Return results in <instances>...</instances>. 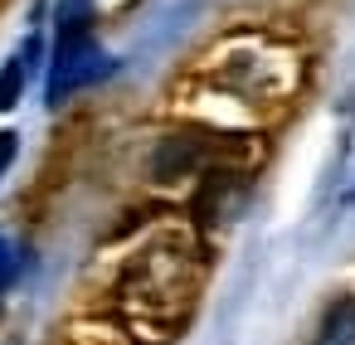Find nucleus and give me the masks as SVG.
<instances>
[{
    "label": "nucleus",
    "instance_id": "20e7f679",
    "mask_svg": "<svg viewBox=\"0 0 355 345\" xmlns=\"http://www.w3.org/2000/svg\"><path fill=\"white\" fill-rule=\"evenodd\" d=\"M15 267H20V258H15V248L0 238V297H6V287L15 282Z\"/></svg>",
    "mask_w": 355,
    "mask_h": 345
},
{
    "label": "nucleus",
    "instance_id": "f03ea898",
    "mask_svg": "<svg viewBox=\"0 0 355 345\" xmlns=\"http://www.w3.org/2000/svg\"><path fill=\"white\" fill-rule=\"evenodd\" d=\"M316 345H355V297H336L321 311Z\"/></svg>",
    "mask_w": 355,
    "mask_h": 345
},
{
    "label": "nucleus",
    "instance_id": "39448f33",
    "mask_svg": "<svg viewBox=\"0 0 355 345\" xmlns=\"http://www.w3.org/2000/svg\"><path fill=\"white\" fill-rule=\"evenodd\" d=\"M15 151H20V136L15 132H0V180H6V170L15 166Z\"/></svg>",
    "mask_w": 355,
    "mask_h": 345
},
{
    "label": "nucleus",
    "instance_id": "7ed1b4c3",
    "mask_svg": "<svg viewBox=\"0 0 355 345\" xmlns=\"http://www.w3.org/2000/svg\"><path fill=\"white\" fill-rule=\"evenodd\" d=\"M35 59H40V39H30V44H25V54L6 59V69H0V112H10V107L20 103V93H25V83H30Z\"/></svg>",
    "mask_w": 355,
    "mask_h": 345
},
{
    "label": "nucleus",
    "instance_id": "f257e3e1",
    "mask_svg": "<svg viewBox=\"0 0 355 345\" xmlns=\"http://www.w3.org/2000/svg\"><path fill=\"white\" fill-rule=\"evenodd\" d=\"M107 73V54L93 44V0H59L54 10V64H49V107L69 103L78 88Z\"/></svg>",
    "mask_w": 355,
    "mask_h": 345
}]
</instances>
